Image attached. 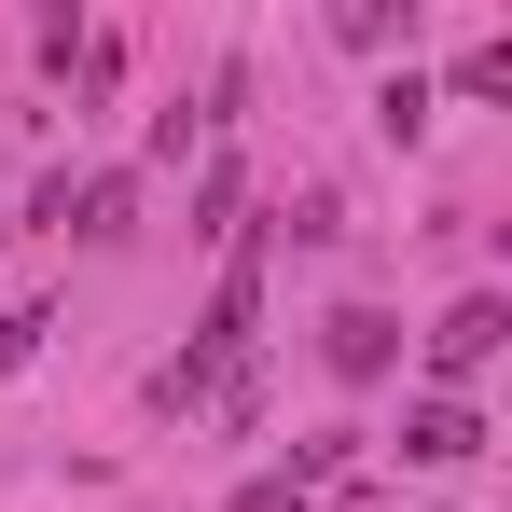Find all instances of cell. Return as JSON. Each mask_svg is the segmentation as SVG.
Segmentation results:
<instances>
[{
    "mask_svg": "<svg viewBox=\"0 0 512 512\" xmlns=\"http://www.w3.org/2000/svg\"><path fill=\"white\" fill-rule=\"evenodd\" d=\"M499 333H512V305H499V291L443 305V333H429V374H485V360H499Z\"/></svg>",
    "mask_w": 512,
    "mask_h": 512,
    "instance_id": "1",
    "label": "cell"
},
{
    "mask_svg": "<svg viewBox=\"0 0 512 512\" xmlns=\"http://www.w3.org/2000/svg\"><path fill=\"white\" fill-rule=\"evenodd\" d=\"M319 360H333L346 388H374V374H388V360H402V319H374V305H346L333 333H319Z\"/></svg>",
    "mask_w": 512,
    "mask_h": 512,
    "instance_id": "2",
    "label": "cell"
},
{
    "mask_svg": "<svg viewBox=\"0 0 512 512\" xmlns=\"http://www.w3.org/2000/svg\"><path fill=\"white\" fill-rule=\"evenodd\" d=\"M471 443H485V416H471V402H443V388H429L416 416H402V457H416V471H457Z\"/></svg>",
    "mask_w": 512,
    "mask_h": 512,
    "instance_id": "3",
    "label": "cell"
},
{
    "mask_svg": "<svg viewBox=\"0 0 512 512\" xmlns=\"http://www.w3.org/2000/svg\"><path fill=\"white\" fill-rule=\"evenodd\" d=\"M236 512H305V471H263V485H236Z\"/></svg>",
    "mask_w": 512,
    "mask_h": 512,
    "instance_id": "4",
    "label": "cell"
}]
</instances>
